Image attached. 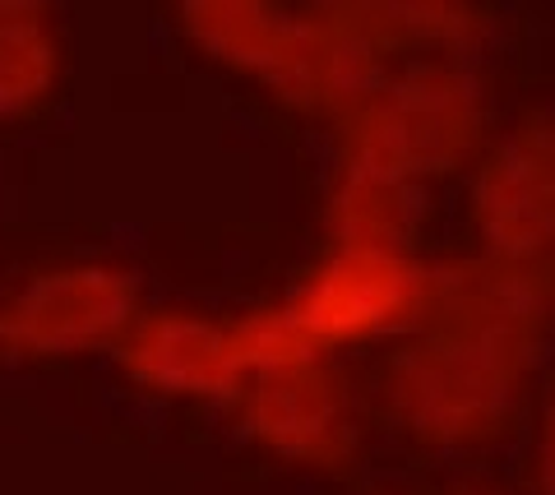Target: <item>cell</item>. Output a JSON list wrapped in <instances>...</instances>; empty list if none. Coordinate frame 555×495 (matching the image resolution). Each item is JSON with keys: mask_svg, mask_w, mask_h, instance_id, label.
<instances>
[{"mask_svg": "<svg viewBox=\"0 0 555 495\" xmlns=\"http://www.w3.org/2000/svg\"><path fill=\"white\" fill-rule=\"evenodd\" d=\"M555 324V264H436L426 315L379 370L385 417L412 445L477 454L514 435Z\"/></svg>", "mask_w": 555, "mask_h": 495, "instance_id": "obj_1", "label": "cell"}, {"mask_svg": "<svg viewBox=\"0 0 555 495\" xmlns=\"http://www.w3.org/2000/svg\"><path fill=\"white\" fill-rule=\"evenodd\" d=\"M430 292H436V264H426L422 255L324 250L278 305L310 352L334 356L338 348L403 338L426 315Z\"/></svg>", "mask_w": 555, "mask_h": 495, "instance_id": "obj_5", "label": "cell"}, {"mask_svg": "<svg viewBox=\"0 0 555 495\" xmlns=\"http://www.w3.org/2000/svg\"><path fill=\"white\" fill-rule=\"evenodd\" d=\"M426 223V191L371 172L338 167L324 195V242L328 250H398L416 255Z\"/></svg>", "mask_w": 555, "mask_h": 495, "instance_id": "obj_9", "label": "cell"}, {"mask_svg": "<svg viewBox=\"0 0 555 495\" xmlns=\"http://www.w3.org/2000/svg\"><path fill=\"white\" fill-rule=\"evenodd\" d=\"M65 42L38 0H0V126L42 116L61 97Z\"/></svg>", "mask_w": 555, "mask_h": 495, "instance_id": "obj_10", "label": "cell"}, {"mask_svg": "<svg viewBox=\"0 0 555 495\" xmlns=\"http://www.w3.org/2000/svg\"><path fill=\"white\" fill-rule=\"evenodd\" d=\"M116 370L134 389L158 399L232 403L250 380V352L241 315L208 311H144L112 352Z\"/></svg>", "mask_w": 555, "mask_h": 495, "instance_id": "obj_8", "label": "cell"}, {"mask_svg": "<svg viewBox=\"0 0 555 495\" xmlns=\"http://www.w3.org/2000/svg\"><path fill=\"white\" fill-rule=\"evenodd\" d=\"M467 218L486 260L555 264V107L491 140L473 167Z\"/></svg>", "mask_w": 555, "mask_h": 495, "instance_id": "obj_7", "label": "cell"}, {"mask_svg": "<svg viewBox=\"0 0 555 495\" xmlns=\"http://www.w3.org/2000/svg\"><path fill=\"white\" fill-rule=\"evenodd\" d=\"M338 167L426 191L491 148V102L463 61H408L338 116Z\"/></svg>", "mask_w": 555, "mask_h": 495, "instance_id": "obj_3", "label": "cell"}, {"mask_svg": "<svg viewBox=\"0 0 555 495\" xmlns=\"http://www.w3.org/2000/svg\"><path fill=\"white\" fill-rule=\"evenodd\" d=\"M144 315L139 273L116 260H69L0 292V362H61L112 348Z\"/></svg>", "mask_w": 555, "mask_h": 495, "instance_id": "obj_6", "label": "cell"}, {"mask_svg": "<svg viewBox=\"0 0 555 495\" xmlns=\"http://www.w3.org/2000/svg\"><path fill=\"white\" fill-rule=\"evenodd\" d=\"M532 477H537V495H555V380L542 399V417H537Z\"/></svg>", "mask_w": 555, "mask_h": 495, "instance_id": "obj_11", "label": "cell"}, {"mask_svg": "<svg viewBox=\"0 0 555 495\" xmlns=\"http://www.w3.org/2000/svg\"><path fill=\"white\" fill-rule=\"evenodd\" d=\"M385 495H403V491H385ZM436 495H505V491H491V486H444Z\"/></svg>", "mask_w": 555, "mask_h": 495, "instance_id": "obj_12", "label": "cell"}, {"mask_svg": "<svg viewBox=\"0 0 555 495\" xmlns=\"http://www.w3.org/2000/svg\"><path fill=\"white\" fill-rule=\"evenodd\" d=\"M177 24L199 56L259 83L283 107L334 121L389 75V56L357 5L292 10L269 0H190L177 10Z\"/></svg>", "mask_w": 555, "mask_h": 495, "instance_id": "obj_2", "label": "cell"}, {"mask_svg": "<svg viewBox=\"0 0 555 495\" xmlns=\"http://www.w3.org/2000/svg\"><path fill=\"white\" fill-rule=\"evenodd\" d=\"M228 407L236 435H246L273 464L301 472L343 477L361 464V450H366L357 389L334 356H301V362L259 370Z\"/></svg>", "mask_w": 555, "mask_h": 495, "instance_id": "obj_4", "label": "cell"}]
</instances>
